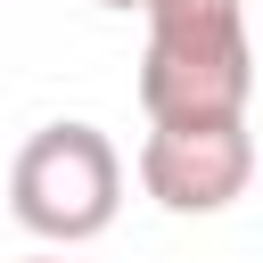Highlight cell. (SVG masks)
<instances>
[{
    "label": "cell",
    "mask_w": 263,
    "mask_h": 263,
    "mask_svg": "<svg viewBox=\"0 0 263 263\" xmlns=\"http://www.w3.org/2000/svg\"><path fill=\"white\" fill-rule=\"evenodd\" d=\"M255 181V140L238 123H148L140 140V189L164 214H222Z\"/></svg>",
    "instance_id": "cell-3"
},
{
    "label": "cell",
    "mask_w": 263,
    "mask_h": 263,
    "mask_svg": "<svg viewBox=\"0 0 263 263\" xmlns=\"http://www.w3.org/2000/svg\"><path fill=\"white\" fill-rule=\"evenodd\" d=\"M247 90L255 49L238 0H148V49H140L148 123H238Z\"/></svg>",
    "instance_id": "cell-1"
},
{
    "label": "cell",
    "mask_w": 263,
    "mask_h": 263,
    "mask_svg": "<svg viewBox=\"0 0 263 263\" xmlns=\"http://www.w3.org/2000/svg\"><path fill=\"white\" fill-rule=\"evenodd\" d=\"M25 263H66V255H25Z\"/></svg>",
    "instance_id": "cell-5"
},
{
    "label": "cell",
    "mask_w": 263,
    "mask_h": 263,
    "mask_svg": "<svg viewBox=\"0 0 263 263\" xmlns=\"http://www.w3.org/2000/svg\"><path fill=\"white\" fill-rule=\"evenodd\" d=\"M123 156L99 123H41L8 164V214L41 247H90L115 230Z\"/></svg>",
    "instance_id": "cell-2"
},
{
    "label": "cell",
    "mask_w": 263,
    "mask_h": 263,
    "mask_svg": "<svg viewBox=\"0 0 263 263\" xmlns=\"http://www.w3.org/2000/svg\"><path fill=\"white\" fill-rule=\"evenodd\" d=\"M99 8H123V16H148V0H99Z\"/></svg>",
    "instance_id": "cell-4"
}]
</instances>
